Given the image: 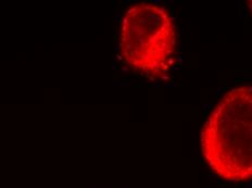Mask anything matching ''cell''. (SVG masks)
<instances>
[{"instance_id": "6da1fadb", "label": "cell", "mask_w": 252, "mask_h": 188, "mask_svg": "<svg viewBox=\"0 0 252 188\" xmlns=\"http://www.w3.org/2000/svg\"><path fill=\"white\" fill-rule=\"evenodd\" d=\"M200 144L204 160L220 179H252V87L225 94L203 125Z\"/></svg>"}, {"instance_id": "7a4b0ae2", "label": "cell", "mask_w": 252, "mask_h": 188, "mask_svg": "<svg viewBox=\"0 0 252 188\" xmlns=\"http://www.w3.org/2000/svg\"><path fill=\"white\" fill-rule=\"evenodd\" d=\"M177 41L175 20L163 4L135 3L121 22V59L130 70L151 80H163L170 74Z\"/></svg>"}, {"instance_id": "3957f363", "label": "cell", "mask_w": 252, "mask_h": 188, "mask_svg": "<svg viewBox=\"0 0 252 188\" xmlns=\"http://www.w3.org/2000/svg\"><path fill=\"white\" fill-rule=\"evenodd\" d=\"M246 6L249 9V11L252 15V0H248V1H246Z\"/></svg>"}]
</instances>
